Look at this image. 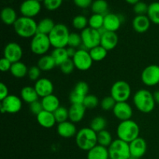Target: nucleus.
<instances>
[{"instance_id": "1", "label": "nucleus", "mask_w": 159, "mask_h": 159, "mask_svg": "<svg viewBox=\"0 0 159 159\" xmlns=\"http://www.w3.org/2000/svg\"><path fill=\"white\" fill-rule=\"evenodd\" d=\"M134 105L138 111L143 113H150L155 107L153 93L145 89H141L134 93L133 97Z\"/></svg>"}, {"instance_id": "2", "label": "nucleus", "mask_w": 159, "mask_h": 159, "mask_svg": "<svg viewBox=\"0 0 159 159\" xmlns=\"http://www.w3.org/2000/svg\"><path fill=\"white\" fill-rule=\"evenodd\" d=\"M140 127L133 120L121 121L116 128V135L118 138L125 142H132L139 138Z\"/></svg>"}, {"instance_id": "3", "label": "nucleus", "mask_w": 159, "mask_h": 159, "mask_svg": "<svg viewBox=\"0 0 159 159\" xmlns=\"http://www.w3.org/2000/svg\"><path fill=\"white\" fill-rule=\"evenodd\" d=\"M14 30L22 38H33L37 34V23L34 18L20 16L13 25Z\"/></svg>"}, {"instance_id": "4", "label": "nucleus", "mask_w": 159, "mask_h": 159, "mask_svg": "<svg viewBox=\"0 0 159 159\" xmlns=\"http://www.w3.org/2000/svg\"><path fill=\"white\" fill-rule=\"evenodd\" d=\"M75 142L79 149L89 152L98 144L97 133L90 127H83L78 130Z\"/></svg>"}, {"instance_id": "5", "label": "nucleus", "mask_w": 159, "mask_h": 159, "mask_svg": "<svg viewBox=\"0 0 159 159\" xmlns=\"http://www.w3.org/2000/svg\"><path fill=\"white\" fill-rule=\"evenodd\" d=\"M71 33L68 26L63 23H57L48 35L51 46L54 48H65L68 47V38Z\"/></svg>"}, {"instance_id": "6", "label": "nucleus", "mask_w": 159, "mask_h": 159, "mask_svg": "<svg viewBox=\"0 0 159 159\" xmlns=\"http://www.w3.org/2000/svg\"><path fill=\"white\" fill-rule=\"evenodd\" d=\"M110 159H130V145L129 143L122 140H113L112 144L108 148Z\"/></svg>"}, {"instance_id": "7", "label": "nucleus", "mask_w": 159, "mask_h": 159, "mask_svg": "<svg viewBox=\"0 0 159 159\" xmlns=\"http://www.w3.org/2000/svg\"><path fill=\"white\" fill-rule=\"evenodd\" d=\"M131 95V88L128 82L124 80L116 81L112 85L110 96L118 102H127Z\"/></svg>"}, {"instance_id": "8", "label": "nucleus", "mask_w": 159, "mask_h": 159, "mask_svg": "<svg viewBox=\"0 0 159 159\" xmlns=\"http://www.w3.org/2000/svg\"><path fill=\"white\" fill-rule=\"evenodd\" d=\"M51 47V41L48 35L37 33L30 41V50L34 54L45 55Z\"/></svg>"}, {"instance_id": "9", "label": "nucleus", "mask_w": 159, "mask_h": 159, "mask_svg": "<svg viewBox=\"0 0 159 159\" xmlns=\"http://www.w3.org/2000/svg\"><path fill=\"white\" fill-rule=\"evenodd\" d=\"M81 37L82 40V46L86 50H91L95 47L100 45L101 34L97 30L88 26L81 31Z\"/></svg>"}, {"instance_id": "10", "label": "nucleus", "mask_w": 159, "mask_h": 159, "mask_svg": "<svg viewBox=\"0 0 159 159\" xmlns=\"http://www.w3.org/2000/svg\"><path fill=\"white\" fill-rule=\"evenodd\" d=\"M22 99L16 95H9L7 97L1 101L0 110L2 113L14 114L20 112L22 109Z\"/></svg>"}, {"instance_id": "11", "label": "nucleus", "mask_w": 159, "mask_h": 159, "mask_svg": "<svg viewBox=\"0 0 159 159\" xmlns=\"http://www.w3.org/2000/svg\"><path fill=\"white\" fill-rule=\"evenodd\" d=\"M72 60L76 69L82 71H88L90 69L93 63V60L92 59L89 51L85 48H80L78 50Z\"/></svg>"}, {"instance_id": "12", "label": "nucleus", "mask_w": 159, "mask_h": 159, "mask_svg": "<svg viewBox=\"0 0 159 159\" xmlns=\"http://www.w3.org/2000/svg\"><path fill=\"white\" fill-rule=\"evenodd\" d=\"M141 81L147 86H155L159 83V65H151L141 72Z\"/></svg>"}, {"instance_id": "13", "label": "nucleus", "mask_w": 159, "mask_h": 159, "mask_svg": "<svg viewBox=\"0 0 159 159\" xmlns=\"http://www.w3.org/2000/svg\"><path fill=\"white\" fill-rule=\"evenodd\" d=\"M23 54V49L16 42H9L3 50V57L10 61L12 63L20 61Z\"/></svg>"}, {"instance_id": "14", "label": "nucleus", "mask_w": 159, "mask_h": 159, "mask_svg": "<svg viewBox=\"0 0 159 159\" xmlns=\"http://www.w3.org/2000/svg\"><path fill=\"white\" fill-rule=\"evenodd\" d=\"M41 10V4L37 0H25L20 7L22 16L34 18L38 15Z\"/></svg>"}, {"instance_id": "15", "label": "nucleus", "mask_w": 159, "mask_h": 159, "mask_svg": "<svg viewBox=\"0 0 159 159\" xmlns=\"http://www.w3.org/2000/svg\"><path fill=\"white\" fill-rule=\"evenodd\" d=\"M113 115L120 121L128 120L133 116V110L127 102H118L113 110Z\"/></svg>"}, {"instance_id": "16", "label": "nucleus", "mask_w": 159, "mask_h": 159, "mask_svg": "<svg viewBox=\"0 0 159 159\" xmlns=\"http://www.w3.org/2000/svg\"><path fill=\"white\" fill-rule=\"evenodd\" d=\"M131 158L139 159L145 155L147 152V142L144 138H138L129 144Z\"/></svg>"}, {"instance_id": "17", "label": "nucleus", "mask_w": 159, "mask_h": 159, "mask_svg": "<svg viewBox=\"0 0 159 159\" xmlns=\"http://www.w3.org/2000/svg\"><path fill=\"white\" fill-rule=\"evenodd\" d=\"M34 88L39 97L41 98L50 96L53 94V92H54V85L52 82L47 78H41L35 82Z\"/></svg>"}, {"instance_id": "18", "label": "nucleus", "mask_w": 159, "mask_h": 159, "mask_svg": "<svg viewBox=\"0 0 159 159\" xmlns=\"http://www.w3.org/2000/svg\"><path fill=\"white\" fill-rule=\"evenodd\" d=\"M57 132L59 136L63 138H71L75 137L78 133L77 128L74 123L70 120L57 124Z\"/></svg>"}, {"instance_id": "19", "label": "nucleus", "mask_w": 159, "mask_h": 159, "mask_svg": "<svg viewBox=\"0 0 159 159\" xmlns=\"http://www.w3.org/2000/svg\"><path fill=\"white\" fill-rule=\"evenodd\" d=\"M118 42H119V37L116 32L107 30L101 35L100 45L103 47L107 51L114 49L117 46Z\"/></svg>"}, {"instance_id": "20", "label": "nucleus", "mask_w": 159, "mask_h": 159, "mask_svg": "<svg viewBox=\"0 0 159 159\" xmlns=\"http://www.w3.org/2000/svg\"><path fill=\"white\" fill-rule=\"evenodd\" d=\"M122 19L120 16L115 13H107L104 16L103 27L107 31L116 32L122 24Z\"/></svg>"}, {"instance_id": "21", "label": "nucleus", "mask_w": 159, "mask_h": 159, "mask_svg": "<svg viewBox=\"0 0 159 159\" xmlns=\"http://www.w3.org/2000/svg\"><path fill=\"white\" fill-rule=\"evenodd\" d=\"M151 23L147 15L136 16L132 22V26L135 32L138 34H144L149 30L151 26Z\"/></svg>"}, {"instance_id": "22", "label": "nucleus", "mask_w": 159, "mask_h": 159, "mask_svg": "<svg viewBox=\"0 0 159 159\" xmlns=\"http://www.w3.org/2000/svg\"><path fill=\"white\" fill-rule=\"evenodd\" d=\"M86 108L83 104H71L68 109L69 120L74 124L79 123L83 120Z\"/></svg>"}, {"instance_id": "23", "label": "nucleus", "mask_w": 159, "mask_h": 159, "mask_svg": "<svg viewBox=\"0 0 159 159\" xmlns=\"http://www.w3.org/2000/svg\"><path fill=\"white\" fill-rule=\"evenodd\" d=\"M37 123L43 128H51L55 125L56 120L54 116V113L51 112L43 110L40 114L37 116Z\"/></svg>"}, {"instance_id": "24", "label": "nucleus", "mask_w": 159, "mask_h": 159, "mask_svg": "<svg viewBox=\"0 0 159 159\" xmlns=\"http://www.w3.org/2000/svg\"><path fill=\"white\" fill-rule=\"evenodd\" d=\"M42 105H43V110L54 113L58 107H60V100L55 95L51 94L46 97L42 98Z\"/></svg>"}, {"instance_id": "25", "label": "nucleus", "mask_w": 159, "mask_h": 159, "mask_svg": "<svg viewBox=\"0 0 159 159\" xmlns=\"http://www.w3.org/2000/svg\"><path fill=\"white\" fill-rule=\"evenodd\" d=\"M108 148L99 144L95 146L87 153V159H109Z\"/></svg>"}, {"instance_id": "26", "label": "nucleus", "mask_w": 159, "mask_h": 159, "mask_svg": "<svg viewBox=\"0 0 159 159\" xmlns=\"http://www.w3.org/2000/svg\"><path fill=\"white\" fill-rule=\"evenodd\" d=\"M20 98L22 100L28 104L37 101L39 99V96L37 94L34 87H31L30 85L24 86L20 92Z\"/></svg>"}, {"instance_id": "27", "label": "nucleus", "mask_w": 159, "mask_h": 159, "mask_svg": "<svg viewBox=\"0 0 159 159\" xmlns=\"http://www.w3.org/2000/svg\"><path fill=\"white\" fill-rule=\"evenodd\" d=\"M0 16H1V20L3 23L7 26H11V25L13 26L14 23L18 19L16 12L15 11V9L11 7L3 8L1 11Z\"/></svg>"}, {"instance_id": "28", "label": "nucleus", "mask_w": 159, "mask_h": 159, "mask_svg": "<svg viewBox=\"0 0 159 159\" xmlns=\"http://www.w3.org/2000/svg\"><path fill=\"white\" fill-rule=\"evenodd\" d=\"M37 66L42 71H49L54 69L57 65L51 54L50 55L45 54L40 57L37 61Z\"/></svg>"}, {"instance_id": "29", "label": "nucleus", "mask_w": 159, "mask_h": 159, "mask_svg": "<svg viewBox=\"0 0 159 159\" xmlns=\"http://www.w3.org/2000/svg\"><path fill=\"white\" fill-rule=\"evenodd\" d=\"M28 69L29 68L23 62L18 61L12 63L9 71L13 77L16 78V79H22V78H24L25 76H27Z\"/></svg>"}, {"instance_id": "30", "label": "nucleus", "mask_w": 159, "mask_h": 159, "mask_svg": "<svg viewBox=\"0 0 159 159\" xmlns=\"http://www.w3.org/2000/svg\"><path fill=\"white\" fill-rule=\"evenodd\" d=\"M54 20L51 18H43L37 23V33L38 34L49 35L55 26Z\"/></svg>"}, {"instance_id": "31", "label": "nucleus", "mask_w": 159, "mask_h": 159, "mask_svg": "<svg viewBox=\"0 0 159 159\" xmlns=\"http://www.w3.org/2000/svg\"><path fill=\"white\" fill-rule=\"evenodd\" d=\"M51 55L54 58L57 66H60L64 63L65 61L68 60V53H67L66 48H54L51 52Z\"/></svg>"}, {"instance_id": "32", "label": "nucleus", "mask_w": 159, "mask_h": 159, "mask_svg": "<svg viewBox=\"0 0 159 159\" xmlns=\"http://www.w3.org/2000/svg\"><path fill=\"white\" fill-rule=\"evenodd\" d=\"M147 16L152 23L159 25V2H154L148 5Z\"/></svg>"}, {"instance_id": "33", "label": "nucleus", "mask_w": 159, "mask_h": 159, "mask_svg": "<svg viewBox=\"0 0 159 159\" xmlns=\"http://www.w3.org/2000/svg\"><path fill=\"white\" fill-rule=\"evenodd\" d=\"M89 51V54L93 61H101L104 60L108 53V51L101 45H98V46L92 48Z\"/></svg>"}, {"instance_id": "34", "label": "nucleus", "mask_w": 159, "mask_h": 159, "mask_svg": "<svg viewBox=\"0 0 159 159\" xmlns=\"http://www.w3.org/2000/svg\"><path fill=\"white\" fill-rule=\"evenodd\" d=\"M91 9L93 13L105 16L108 13V3L106 0H95L92 4Z\"/></svg>"}, {"instance_id": "35", "label": "nucleus", "mask_w": 159, "mask_h": 159, "mask_svg": "<svg viewBox=\"0 0 159 159\" xmlns=\"http://www.w3.org/2000/svg\"><path fill=\"white\" fill-rule=\"evenodd\" d=\"M107 126V121L103 116H97L93 118L90 122V128L96 133L106 130Z\"/></svg>"}, {"instance_id": "36", "label": "nucleus", "mask_w": 159, "mask_h": 159, "mask_svg": "<svg viewBox=\"0 0 159 159\" xmlns=\"http://www.w3.org/2000/svg\"><path fill=\"white\" fill-rule=\"evenodd\" d=\"M97 141L98 144L108 148L113 141V140L111 134L108 130H104L97 133Z\"/></svg>"}, {"instance_id": "37", "label": "nucleus", "mask_w": 159, "mask_h": 159, "mask_svg": "<svg viewBox=\"0 0 159 159\" xmlns=\"http://www.w3.org/2000/svg\"><path fill=\"white\" fill-rule=\"evenodd\" d=\"M104 23V16L100 14L93 13L89 19V26L93 29L99 30L102 27H103Z\"/></svg>"}, {"instance_id": "38", "label": "nucleus", "mask_w": 159, "mask_h": 159, "mask_svg": "<svg viewBox=\"0 0 159 159\" xmlns=\"http://www.w3.org/2000/svg\"><path fill=\"white\" fill-rule=\"evenodd\" d=\"M89 19L83 15H78L75 16L72 20V26L75 29L82 31L88 27Z\"/></svg>"}, {"instance_id": "39", "label": "nucleus", "mask_w": 159, "mask_h": 159, "mask_svg": "<svg viewBox=\"0 0 159 159\" xmlns=\"http://www.w3.org/2000/svg\"><path fill=\"white\" fill-rule=\"evenodd\" d=\"M54 116L55 117L56 122L57 124L65 122L69 119V113H68V109L65 107H60L54 112Z\"/></svg>"}, {"instance_id": "40", "label": "nucleus", "mask_w": 159, "mask_h": 159, "mask_svg": "<svg viewBox=\"0 0 159 159\" xmlns=\"http://www.w3.org/2000/svg\"><path fill=\"white\" fill-rule=\"evenodd\" d=\"M82 45V40L81 34L78 33H71L68 38V47H71L74 48H79Z\"/></svg>"}, {"instance_id": "41", "label": "nucleus", "mask_w": 159, "mask_h": 159, "mask_svg": "<svg viewBox=\"0 0 159 159\" xmlns=\"http://www.w3.org/2000/svg\"><path fill=\"white\" fill-rule=\"evenodd\" d=\"M116 102L111 96H105L100 102V107L104 111H113Z\"/></svg>"}, {"instance_id": "42", "label": "nucleus", "mask_w": 159, "mask_h": 159, "mask_svg": "<svg viewBox=\"0 0 159 159\" xmlns=\"http://www.w3.org/2000/svg\"><path fill=\"white\" fill-rule=\"evenodd\" d=\"M72 91L78 93L80 96L85 97L89 94V85L87 84V82H84V81H80V82L76 83V85H75Z\"/></svg>"}, {"instance_id": "43", "label": "nucleus", "mask_w": 159, "mask_h": 159, "mask_svg": "<svg viewBox=\"0 0 159 159\" xmlns=\"http://www.w3.org/2000/svg\"><path fill=\"white\" fill-rule=\"evenodd\" d=\"M99 102L97 96L93 94H88L85 97L82 104L86 109H94L99 106Z\"/></svg>"}, {"instance_id": "44", "label": "nucleus", "mask_w": 159, "mask_h": 159, "mask_svg": "<svg viewBox=\"0 0 159 159\" xmlns=\"http://www.w3.org/2000/svg\"><path fill=\"white\" fill-rule=\"evenodd\" d=\"M61 71L65 75H70L74 71L75 66L71 58H68V60L65 61L62 65L59 66Z\"/></svg>"}, {"instance_id": "45", "label": "nucleus", "mask_w": 159, "mask_h": 159, "mask_svg": "<svg viewBox=\"0 0 159 159\" xmlns=\"http://www.w3.org/2000/svg\"><path fill=\"white\" fill-rule=\"evenodd\" d=\"M134 12L136 16H144L147 15L148 10V5L146 4L144 2L140 1L134 6Z\"/></svg>"}, {"instance_id": "46", "label": "nucleus", "mask_w": 159, "mask_h": 159, "mask_svg": "<svg viewBox=\"0 0 159 159\" xmlns=\"http://www.w3.org/2000/svg\"><path fill=\"white\" fill-rule=\"evenodd\" d=\"M41 71H42L39 68L37 65H34V66L30 67L29 69H28L27 76L30 80L37 82L38 79H40Z\"/></svg>"}, {"instance_id": "47", "label": "nucleus", "mask_w": 159, "mask_h": 159, "mask_svg": "<svg viewBox=\"0 0 159 159\" xmlns=\"http://www.w3.org/2000/svg\"><path fill=\"white\" fill-rule=\"evenodd\" d=\"M62 2H63V0H44L43 5L48 10L54 11L61 7Z\"/></svg>"}, {"instance_id": "48", "label": "nucleus", "mask_w": 159, "mask_h": 159, "mask_svg": "<svg viewBox=\"0 0 159 159\" xmlns=\"http://www.w3.org/2000/svg\"><path fill=\"white\" fill-rule=\"evenodd\" d=\"M29 109H30V111L33 114L36 115V116L40 114V113L43 110V105H42L41 101H39V100L35 101V102L29 104Z\"/></svg>"}, {"instance_id": "49", "label": "nucleus", "mask_w": 159, "mask_h": 159, "mask_svg": "<svg viewBox=\"0 0 159 159\" xmlns=\"http://www.w3.org/2000/svg\"><path fill=\"white\" fill-rule=\"evenodd\" d=\"M12 63L10 61H9L4 57H2L1 60H0V70L3 72L9 71L11 69V67H12Z\"/></svg>"}, {"instance_id": "50", "label": "nucleus", "mask_w": 159, "mask_h": 159, "mask_svg": "<svg viewBox=\"0 0 159 159\" xmlns=\"http://www.w3.org/2000/svg\"><path fill=\"white\" fill-rule=\"evenodd\" d=\"M73 2L77 7L81 9H87L91 7L93 2V0H73Z\"/></svg>"}, {"instance_id": "51", "label": "nucleus", "mask_w": 159, "mask_h": 159, "mask_svg": "<svg viewBox=\"0 0 159 159\" xmlns=\"http://www.w3.org/2000/svg\"><path fill=\"white\" fill-rule=\"evenodd\" d=\"M9 89H8V87L6 86V84H4L3 82H2L0 84V100H2L5 98L9 96Z\"/></svg>"}, {"instance_id": "52", "label": "nucleus", "mask_w": 159, "mask_h": 159, "mask_svg": "<svg viewBox=\"0 0 159 159\" xmlns=\"http://www.w3.org/2000/svg\"><path fill=\"white\" fill-rule=\"evenodd\" d=\"M66 50H67V53H68V57H69V58H71V59H72L73 57L75 55L76 52H77V51H78L76 48H71V47H67Z\"/></svg>"}, {"instance_id": "53", "label": "nucleus", "mask_w": 159, "mask_h": 159, "mask_svg": "<svg viewBox=\"0 0 159 159\" xmlns=\"http://www.w3.org/2000/svg\"><path fill=\"white\" fill-rule=\"evenodd\" d=\"M153 96H154V99H155V102L159 104V90L155 91V93H153Z\"/></svg>"}, {"instance_id": "54", "label": "nucleus", "mask_w": 159, "mask_h": 159, "mask_svg": "<svg viewBox=\"0 0 159 159\" xmlns=\"http://www.w3.org/2000/svg\"><path fill=\"white\" fill-rule=\"evenodd\" d=\"M125 1L127 2L128 3V4L133 5V6H134V5L136 4V3L139 2L141 1V0H125Z\"/></svg>"}, {"instance_id": "55", "label": "nucleus", "mask_w": 159, "mask_h": 159, "mask_svg": "<svg viewBox=\"0 0 159 159\" xmlns=\"http://www.w3.org/2000/svg\"><path fill=\"white\" fill-rule=\"evenodd\" d=\"M37 2H43L44 0H37Z\"/></svg>"}, {"instance_id": "56", "label": "nucleus", "mask_w": 159, "mask_h": 159, "mask_svg": "<svg viewBox=\"0 0 159 159\" xmlns=\"http://www.w3.org/2000/svg\"><path fill=\"white\" fill-rule=\"evenodd\" d=\"M130 159H131V158H130Z\"/></svg>"}]
</instances>
